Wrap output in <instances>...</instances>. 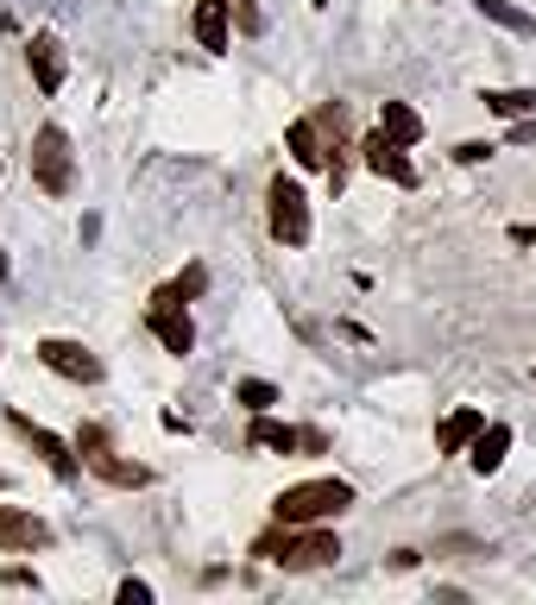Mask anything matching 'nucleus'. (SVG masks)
Instances as JSON below:
<instances>
[{
  "label": "nucleus",
  "mask_w": 536,
  "mask_h": 605,
  "mask_svg": "<svg viewBox=\"0 0 536 605\" xmlns=\"http://www.w3.org/2000/svg\"><path fill=\"white\" fill-rule=\"evenodd\" d=\"M253 555L284 568V574H309V568H334L341 561V536L322 524H278L253 543Z\"/></svg>",
  "instance_id": "nucleus-1"
},
{
  "label": "nucleus",
  "mask_w": 536,
  "mask_h": 605,
  "mask_svg": "<svg viewBox=\"0 0 536 605\" xmlns=\"http://www.w3.org/2000/svg\"><path fill=\"white\" fill-rule=\"evenodd\" d=\"M347 504H354L347 479H304V486H284L272 511H278V524H334Z\"/></svg>",
  "instance_id": "nucleus-2"
},
{
  "label": "nucleus",
  "mask_w": 536,
  "mask_h": 605,
  "mask_svg": "<svg viewBox=\"0 0 536 605\" xmlns=\"http://www.w3.org/2000/svg\"><path fill=\"white\" fill-rule=\"evenodd\" d=\"M32 183L45 196H70L77 190V151H70V133L64 126H38L32 133Z\"/></svg>",
  "instance_id": "nucleus-3"
},
{
  "label": "nucleus",
  "mask_w": 536,
  "mask_h": 605,
  "mask_svg": "<svg viewBox=\"0 0 536 605\" xmlns=\"http://www.w3.org/2000/svg\"><path fill=\"white\" fill-rule=\"evenodd\" d=\"M265 221H272V240L278 247H309V196L297 176H272L265 183Z\"/></svg>",
  "instance_id": "nucleus-4"
},
{
  "label": "nucleus",
  "mask_w": 536,
  "mask_h": 605,
  "mask_svg": "<svg viewBox=\"0 0 536 605\" xmlns=\"http://www.w3.org/2000/svg\"><path fill=\"white\" fill-rule=\"evenodd\" d=\"M7 429H13L20 442H32V454H38V460H45V467H52L57 479H77V473H82L77 448H70L64 435H52V429H45V423H32L26 410H7Z\"/></svg>",
  "instance_id": "nucleus-5"
},
{
  "label": "nucleus",
  "mask_w": 536,
  "mask_h": 605,
  "mask_svg": "<svg viewBox=\"0 0 536 605\" xmlns=\"http://www.w3.org/2000/svg\"><path fill=\"white\" fill-rule=\"evenodd\" d=\"M146 322H152V334L164 341V353H190L196 347V322H190V309H183V297H178V284H164L152 297V309H146Z\"/></svg>",
  "instance_id": "nucleus-6"
},
{
  "label": "nucleus",
  "mask_w": 536,
  "mask_h": 605,
  "mask_svg": "<svg viewBox=\"0 0 536 605\" xmlns=\"http://www.w3.org/2000/svg\"><path fill=\"white\" fill-rule=\"evenodd\" d=\"M82 467L95 479H107V486H127V492H139V486H152V467H139V460H114L107 454V435L102 429H82Z\"/></svg>",
  "instance_id": "nucleus-7"
},
{
  "label": "nucleus",
  "mask_w": 536,
  "mask_h": 605,
  "mask_svg": "<svg viewBox=\"0 0 536 605\" xmlns=\"http://www.w3.org/2000/svg\"><path fill=\"white\" fill-rule=\"evenodd\" d=\"M38 359H45V366H52L57 378H70V385H102V359L82 347V341L45 334V341H38Z\"/></svg>",
  "instance_id": "nucleus-8"
},
{
  "label": "nucleus",
  "mask_w": 536,
  "mask_h": 605,
  "mask_svg": "<svg viewBox=\"0 0 536 605\" xmlns=\"http://www.w3.org/2000/svg\"><path fill=\"white\" fill-rule=\"evenodd\" d=\"M0 549H7V555L52 549V524H45L38 511H20V504H0Z\"/></svg>",
  "instance_id": "nucleus-9"
},
{
  "label": "nucleus",
  "mask_w": 536,
  "mask_h": 605,
  "mask_svg": "<svg viewBox=\"0 0 536 605\" xmlns=\"http://www.w3.org/2000/svg\"><path fill=\"white\" fill-rule=\"evenodd\" d=\"M190 32H196V45H203L208 57H221V50L233 45V0H196Z\"/></svg>",
  "instance_id": "nucleus-10"
},
{
  "label": "nucleus",
  "mask_w": 536,
  "mask_h": 605,
  "mask_svg": "<svg viewBox=\"0 0 536 605\" xmlns=\"http://www.w3.org/2000/svg\"><path fill=\"white\" fill-rule=\"evenodd\" d=\"M366 171L373 176H385V183H398V190H417V164H410L404 151L410 146H398V139H385V133H373V139H366Z\"/></svg>",
  "instance_id": "nucleus-11"
},
{
  "label": "nucleus",
  "mask_w": 536,
  "mask_h": 605,
  "mask_svg": "<svg viewBox=\"0 0 536 605\" xmlns=\"http://www.w3.org/2000/svg\"><path fill=\"white\" fill-rule=\"evenodd\" d=\"M26 64H32L38 95H57V89H64V76H70V57H64V45H57L52 32H38V38L26 45Z\"/></svg>",
  "instance_id": "nucleus-12"
},
{
  "label": "nucleus",
  "mask_w": 536,
  "mask_h": 605,
  "mask_svg": "<svg viewBox=\"0 0 536 605\" xmlns=\"http://www.w3.org/2000/svg\"><path fill=\"white\" fill-rule=\"evenodd\" d=\"M486 429V410H474V403H460V410H448L442 423H435V448L442 454H460L474 435Z\"/></svg>",
  "instance_id": "nucleus-13"
},
{
  "label": "nucleus",
  "mask_w": 536,
  "mask_h": 605,
  "mask_svg": "<svg viewBox=\"0 0 536 605\" xmlns=\"http://www.w3.org/2000/svg\"><path fill=\"white\" fill-rule=\"evenodd\" d=\"M511 454V429L505 423H486L474 442H467V460H474V473H499Z\"/></svg>",
  "instance_id": "nucleus-14"
},
{
  "label": "nucleus",
  "mask_w": 536,
  "mask_h": 605,
  "mask_svg": "<svg viewBox=\"0 0 536 605\" xmlns=\"http://www.w3.org/2000/svg\"><path fill=\"white\" fill-rule=\"evenodd\" d=\"M379 133L398 139V146H417V139H423V114H417L410 101H379Z\"/></svg>",
  "instance_id": "nucleus-15"
},
{
  "label": "nucleus",
  "mask_w": 536,
  "mask_h": 605,
  "mask_svg": "<svg viewBox=\"0 0 536 605\" xmlns=\"http://www.w3.org/2000/svg\"><path fill=\"white\" fill-rule=\"evenodd\" d=\"M247 448H272V454H297L304 448V429H290V423H272L265 410L253 416V429H247Z\"/></svg>",
  "instance_id": "nucleus-16"
},
{
  "label": "nucleus",
  "mask_w": 536,
  "mask_h": 605,
  "mask_svg": "<svg viewBox=\"0 0 536 605\" xmlns=\"http://www.w3.org/2000/svg\"><path fill=\"white\" fill-rule=\"evenodd\" d=\"M290 158H297L304 171H329V146H322L316 121H297V126H290Z\"/></svg>",
  "instance_id": "nucleus-17"
},
{
  "label": "nucleus",
  "mask_w": 536,
  "mask_h": 605,
  "mask_svg": "<svg viewBox=\"0 0 536 605\" xmlns=\"http://www.w3.org/2000/svg\"><path fill=\"white\" fill-rule=\"evenodd\" d=\"M480 101L492 114H505V121H531L536 114V89H486Z\"/></svg>",
  "instance_id": "nucleus-18"
},
{
  "label": "nucleus",
  "mask_w": 536,
  "mask_h": 605,
  "mask_svg": "<svg viewBox=\"0 0 536 605\" xmlns=\"http://www.w3.org/2000/svg\"><path fill=\"white\" fill-rule=\"evenodd\" d=\"M480 13L492 25H505V32H517V38H531L536 32V13H524V7H511V0H480Z\"/></svg>",
  "instance_id": "nucleus-19"
},
{
  "label": "nucleus",
  "mask_w": 536,
  "mask_h": 605,
  "mask_svg": "<svg viewBox=\"0 0 536 605\" xmlns=\"http://www.w3.org/2000/svg\"><path fill=\"white\" fill-rule=\"evenodd\" d=\"M233 398L259 416V410H272V403H278V385H265V378H240V385H233Z\"/></svg>",
  "instance_id": "nucleus-20"
},
{
  "label": "nucleus",
  "mask_w": 536,
  "mask_h": 605,
  "mask_svg": "<svg viewBox=\"0 0 536 605\" xmlns=\"http://www.w3.org/2000/svg\"><path fill=\"white\" fill-rule=\"evenodd\" d=\"M203 290H208V272H203V265H190V272L178 277V297L190 302V297H203Z\"/></svg>",
  "instance_id": "nucleus-21"
},
{
  "label": "nucleus",
  "mask_w": 536,
  "mask_h": 605,
  "mask_svg": "<svg viewBox=\"0 0 536 605\" xmlns=\"http://www.w3.org/2000/svg\"><path fill=\"white\" fill-rule=\"evenodd\" d=\"M492 158V146L486 139H467V146H455V164H486Z\"/></svg>",
  "instance_id": "nucleus-22"
},
{
  "label": "nucleus",
  "mask_w": 536,
  "mask_h": 605,
  "mask_svg": "<svg viewBox=\"0 0 536 605\" xmlns=\"http://www.w3.org/2000/svg\"><path fill=\"white\" fill-rule=\"evenodd\" d=\"M121 605H152V586L146 580H121Z\"/></svg>",
  "instance_id": "nucleus-23"
},
{
  "label": "nucleus",
  "mask_w": 536,
  "mask_h": 605,
  "mask_svg": "<svg viewBox=\"0 0 536 605\" xmlns=\"http://www.w3.org/2000/svg\"><path fill=\"white\" fill-rule=\"evenodd\" d=\"M511 146H536V114L531 121H511Z\"/></svg>",
  "instance_id": "nucleus-24"
}]
</instances>
